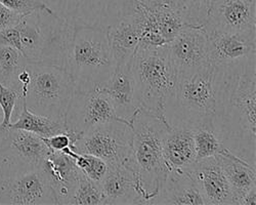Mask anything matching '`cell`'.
<instances>
[{
    "label": "cell",
    "instance_id": "6da1fadb",
    "mask_svg": "<svg viewBox=\"0 0 256 205\" xmlns=\"http://www.w3.org/2000/svg\"><path fill=\"white\" fill-rule=\"evenodd\" d=\"M211 128L232 154L256 168V54L214 66Z\"/></svg>",
    "mask_w": 256,
    "mask_h": 205
},
{
    "label": "cell",
    "instance_id": "7a4b0ae2",
    "mask_svg": "<svg viewBox=\"0 0 256 205\" xmlns=\"http://www.w3.org/2000/svg\"><path fill=\"white\" fill-rule=\"evenodd\" d=\"M132 75L136 109L164 120L165 105L178 78L167 46L138 44L132 60Z\"/></svg>",
    "mask_w": 256,
    "mask_h": 205
},
{
    "label": "cell",
    "instance_id": "3957f363",
    "mask_svg": "<svg viewBox=\"0 0 256 205\" xmlns=\"http://www.w3.org/2000/svg\"><path fill=\"white\" fill-rule=\"evenodd\" d=\"M213 72L214 66L207 63L193 72L178 75L164 110V120L169 128L194 130L211 126L216 107Z\"/></svg>",
    "mask_w": 256,
    "mask_h": 205
},
{
    "label": "cell",
    "instance_id": "277c9868",
    "mask_svg": "<svg viewBox=\"0 0 256 205\" xmlns=\"http://www.w3.org/2000/svg\"><path fill=\"white\" fill-rule=\"evenodd\" d=\"M130 124L132 155L138 188L144 204H150L169 172L163 155V140L169 126L164 120L140 111Z\"/></svg>",
    "mask_w": 256,
    "mask_h": 205
},
{
    "label": "cell",
    "instance_id": "5b68a950",
    "mask_svg": "<svg viewBox=\"0 0 256 205\" xmlns=\"http://www.w3.org/2000/svg\"><path fill=\"white\" fill-rule=\"evenodd\" d=\"M114 67L115 60L106 28L74 26L66 65V70L74 82V90L104 86L111 77Z\"/></svg>",
    "mask_w": 256,
    "mask_h": 205
},
{
    "label": "cell",
    "instance_id": "8992f818",
    "mask_svg": "<svg viewBox=\"0 0 256 205\" xmlns=\"http://www.w3.org/2000/svg\"><path fill=\"white\" fill-rule=\"evenodd\" d=\"M30 78L24 94L25 105L33 113L64 119L74 92V82L62 67L28 62Z\"/></svg>",
    "mask_w": 256,
    "mask_h": 205
},
{
    "label": "cell",
    "instance_id": "52a82bcc",
    "mask_svg": "<svg viewBox=\"0 0 256 205\" xmlns=\"http://www.w3.org/2000/svg\"><path fill=\"white\" fill-rule=\"evenodd\" d=\"M132 138V126L121 120H114L83 134L71 149L78 153L96 156L108 166H125L134 170Z\"/></svg>",
    "mask_w": 256,
    "mask_h": 205
},
{
    "label": "cell",
    "instance_id": "ba28073f",
    "mask_svg": "<svg viewBox=\"0 0 256 205\" xmlns=\"http://www.w3.org/2000/svg\"><path fill=\"white\" fill-rule=\"evenodd\" d=\"M50 148L41 136L8 128L0 138V164L6 178L41 168Z\"/></svg>",
    "mask_w": 256,
    "mask_h": 205
},
{
    "label": "cell",
    "instance_id": "9c48e42d",
    "mask_svg": "<svg viewBox=\"0 0 256 205\" xmlns=\"http://www.w3.org/2000/svg\"><path fill=\"white\" fill-rule=\"evenodd\" d=\"M114 120L121 119L116 115L110 96L102 88L74 90L65 114L67 132L81 136L98 126Z\"/></svg>",
    "mask_w": 256,
    "mask_h": 205
},
{
    "label": "cell",
    "instance_id": "30bf717a",
    "mask_svg": "<svg viewBox=\"0 0 256 205\" xmlns=\"http://www.w3.org/2000/svg\"><path fill=\"white\" fill-rule=\"evenodd\" d=\"M58 16L73 26L106 28L120 20L127 0H42Z\"/></svg>",
    "mask_w": 256,
    "mask_h": 205
},
{
    "label": "cell",
    "instance_id": "8fae6325",
    "mask_svg": "<svg viewBox=\"0 0 256 205\" xmlns=\"http://www.w3.org/2000/svg\"><path fill=\"white\" fill-rule=\"evenodd\" d=\"M58 205L41 168L6 178L0 189V205Z\"/></svg>",
    "mask_w": 256,
    "mask_h": 205
},
{
    "label": "cell",
    "instance_id": "7c38bea8",
    "mask_svg": "<svg viewBox=\"0 0 256 205\" xmlns=\"http://www.w3.org/2000/svg\"><path fill=\"white\" fill-rule=\"evenodd\" d=\"M176 74L193 72L209 62V40L204 26L184 27L167 44Z\"/></svg>",
    "mask_w": 256,
    "mask_h": 205
},
{
    "label": "cell",
    "instance_id": "4fadbf2b",
    "mask_svg": "<svg viewBox=\"0 0 256 205\" xmlns=\"http://www.w3.org/2000/svg\"><path fill=\"white\" fill-rule=\"evenodd\" d=\"M204 28L226 33L256 29V0H213Z\"/></svg>",
    "mask_w": 256,
    "mask_h": 205
},
{
    "label": "cell",
    "instance_id": "5bb4252c",
    "mask_svg": "<svg viewBox=\"0 0 256 205\" xmlns=\"http://www.w3.org/2000/svg\"><path fill=\"white\" fill-rule=\"evenodd\" d=\"M184 172L197 184L205 205H234L230 186L218 156L196 160Z\"/></svg>",
    "mask_w": 256,
    "mask_h": 205
},
{
    "label": "cell",
    "instance_id": "9a60e30c",
    "mask_svg": "<svg viewBox=\"0 0 256 205\" xmlns=\"http://www.w3.org/2000/svg\"><path fill=\"white\" fill-rule=\"evenodd\" d=\"M209 62L213 65L236 63L256 54V29L238 32H207Z\"/></svg>",
    "mask_w": 256,
    "mask_h": 205
},
{
    "label": "cell",
    "instance_id": "2e32d148",
    "mask_svg": "<svg viewBox=\"0 0 256 205\" xmlns=\"http://www.w3.org/2000/svg\"><path fill=\"white\" fill-rule=\"evenodd\" d=\"M132 60V56L116 62L111 77L102 86L110 96L117 117L128 124H130L132 118L138 111L134 98Z\"/></svg>",
    "mask_w": 256,
    "mask_h": 205
},
{
    "label": "cell",
    "instance_id": "e0dca14e",
    "mask_svg": "<svg viewBox=\"0 0 256 205\" xmlns=\"http://www.w3.org/2000/svg\"><path fill=\"white\" fill-rule=\"evenodd\" d=\"M104 205L144 204L136 172L125 166H109L100 182Z\"/></svg>",
    "mask_w": 256,
    "mask_h": 205
},
{
    "label": "cell",
    "instance_id": "ac0fdd59",
    "mask_svg": "<svg viewBox=\"0 0 256 205\" xmlns=\"http://www.w3.org/2000/svg\"><path fill=\"white\" fill-rule=\"evenodd\" d=\"M56 195L58 205H69L78 184L80 170L62 152H52L41 166Z\"/></svg>",
    "mask_w": 256,
    "mask_h": 205
},
{
    "label": "cell",
    "instance_id": "d6986e66",
    "mask_svg": "<svg viewBox=\"0 0 256 205\" xmlns=\"http://www.w3.org/2000/svg\"><path fill=\"white\" fill-rule=\"evenodd\" d=\"M150 204L205 205L197 184L186 172L169 170L158 195Z\"/></svg>",
    "mask_w": 256,
    "mask_h": 205
},
{
    "label": "cell",
    "instance_id": "ffe728a7",
    "mask_svg": "<svg viewBox=\"0 0 256 205\" xmlns=\"http://www.w3.org/2000/svg\"><path fill=\"white\" fill-rule=\"evenodd\" d=\"M163 155L169 170L184 172L196 161L194 130L169 128L163 140Z\"/></svg>",
    "mask_w": 256,
    "mask_h": 205
},
{
    "label": "cell",
    "instance_id": "44dd1931",
    "mask_svg": "<svg viewBox=\"0 0 256 205\" xmlns=\"http://www.w3.org/2000/svg\"><path fill=\"white\" fill-rule=\"evenodd\" d=\"M218 157L230 186L234 203L239 205L241 199L256 187V168L230 152Z\"/></svg>",
    "mask_w": 256,
    "mask_h": 205
},
{
    "label": "cell",
    "instance_id": "7402d4cb",
    "mask_svg": "<svg viewBox=\"0 0 256 205\" xmlns=\"http://www.w3.org/2000/svg\"><path fill=\"white\" fill-rule=\"evenodd\" d=\"M106 36L115 63L122 58H130L140 44V34L134 20L123 16L117 22L106 27Z\"/></svg>",
    "mask_w": 256,
    "mask_h": 205
},
{
    "label": "cell",
    "instance_id": "603a6c76",
    "mask_svg": "<svg viewBox=\"0 0 256 205\" xmlns=\"http://www.w3.org/2000/svg\"><path fill=\"white\" fill-rule=\"evenodd\" d=\"M10 128L26 130L41 138H48L60 132H67L65 120L33 113L28 110L25 105V102L22 111L12 122Z\"/></svg>",
    "mask_w": 256,
    "mask_h": 205
},
{
    "label": "cell",
    "instance_id": "cb8c5ba5",
    "mask_svg": "<svg viewBox=\"0 0 256 205\" xmlns=\"http://www.w3.org/2000/svg\"><path fill=\"white\" fill-rule=\"evenodd\" d=\"M27 60L18 50L0 44V84L8 88H14L16 80Z\"/></svg>",
    "mask_w": 256,
    "mask_h": 205
},
{
    "label": "cell",
    "instance_id": "d4e9b609",
    "mask_svg": "<svg viewBox=\"0 0 256 205\" xmlns=\"http://www.w3.org/2000/svg\"><path fill=\"white\" fill-rule=\"evenodd\" d=\"M194 142L196 160L224 155L230 152L224 148L211 126H201L194 130Z\"/></svg>",
    "mask_w": 256,
    "mask_h": 205
},
{
    "label": "cell",
    "instance_id": "484cf974",
    "mask_svg": "<svg viewBox=\"0 0 256 205\" xmlns=\"http://www.w3.org/2000/svg\"><path fill=\"white\" fill-rule=\"evenodd\" d=\"M62 152L67 154L73 159L76 166L82 174L98 184L102 182L106 172H108V163L96 156L86 153H78L71 148L64 149Z\"/></svg>",
    "mask_w": 256,
    "mask_h": 205
},
{
    "label": "cell",
    "instance_id": "4316f807",
    "mask_svg": "<svg viewBox=\"0 0 256 205\" xmlns=\"http://www.w3.org/2000/svg\"><path fill=\"white\" fill-rule=\"evenodd\" d=\"M182 14L188 25L204 26L213 0H167Z\"/></svg>",
    "mask_w": 256,
    "mask_h": 205
},
{
    "label": "cell",
    "instance_id": "83f0119b",
    "mask_svg": "<svg viewBox=\"0 0 256 205\" xmlns=\"http://www.w3.org/2000/svg\"><path fill=\"white\" fill-rule=\"evenodd\" d=\"M104 205L100 184L80 172L78 184L69 205Z\"/></svg>",
    "mask_w": 256,
    "mask_h": 205
},
{
    "label": "cell",
    "instance_id": "f1b7e54d",
    "mask_svg": "<svg viewBox=\"0 0 256 205\" xmlns=\"http://www.w3.org/2000/svg\"><path fill=\"white\" fill-rule=\"evenodd\" d=\"M24 98H20L18 90L8 88L0 84V108L4 113V121L0 126V130H8L14 118L16 119L22 111Z\"/></svg>",
    "mask_w": 256,
    "mask_h": 205
},
{
    "label": "cell",
    "instance_id": "f546056e",
    "mask_svg": "<svg viewBox=\"0 0 256 205\" xmlns=\"http://www.w3.org/2000/svg\"><path fill=\"white\" fill-rule=\"evenodd\" d=\"M0 4L23 16L29 14L36 10H46L54 12L42 0H0Z\"/></svg>",
    "mask_w": 256,
    "mask_h": 205
},
{
    "label": "cell",
    "instance_id": "4dcf8cb0",
    "mask_svg": "<svg viewBox=\"0 0 256 205\" xmlns=\"http://www.w3.org/2000/svg\"><path fill=\"white\" fill-rule=\"evenodd\" d=\"M80 136L71 134L69 132H60L48 138H42L52 152H62L66 148H72L74 142Z\"/></svg>",
    "mask_w": 256,
    "mask_h": 205
},
{
    "label": "cell",
    "instance_id": "1f68e13d",
    "mask_svg": "<svg viewBox=\"0 0 256 205\" xmlns=\"http://www.w3.org/2000/svg\"><path fill=\"white\" fill-rule=\"evenodd\" d=\"M0 44L10 46L18 50L23 54V46L22 42H20V35L16 26L4 30H0Z\"/></svg>",
    "mask_w": 256,
    "mask_h": 205
},
{
    "label": "cell",
    "instance_id": "d6a6232c",
    "mask_svg": "<svg viewBox=\"0 0 256 205\" xmlns=\"http://www.w3.org/2000/svg\"><path fill=\"white\" fill-rule=\"evenodd\" d=\"M23 18V14H20L6 8L2 4H0V30L16 27L22 20Z\"/></svg>",
    "mask_w": 256,
    "mask_h": 205
},
{
    "label": "cell",
    "instance_id": "836d02e7",
    "mask_svg": "<svg viewBox=\"0 0 256 205\" xmlns=\"http://www.w3.org/2000/svg\"><path fill=\"white\" fill-rule=\"evenodd\" d=\"M256 203V187H253L239 202V205H254Z\"/></svg>",
    "mask_w": 256,
    "mask_h": 205
},
{
    "label": "cell",
    "instance_id": "e575fe53",
    "mask_svg": "<svg viewBox=\"0 0 256 205\" xmlns=\"http://www.w3.org/2000/svg\"><path fill=\"white\" fill-rule=\"evenodd\" d=\"M134 2H140V4H144V6H148V8H152L154 6L166 2L167 0H134Z\"/></svg>",
    "mask_w": 256,
    "mask_h": 205
},
{
    "label": "cell",
    "instance_id": "d590c367",
    "mask_svg": "<svg viewBox=\"0 0 256 205\" xmlns=\"http://www.w3.org/2000/svg\"><path fill=\"white\" fill-rule=\"evenodd\" d=\"M6 178V174H4V170H2V164H0V189H2V184H4Z\"/></svg>",
    "mask_w": 256,
    "mask_h": 205
},
{
    "label": "cell",
    "instance_id": "8d00e7d4",
    "mask_svg": "<svg viewBox=\"0 0 256 205\" xmlns=\"http://www.w3.org/2000/svg\"><path fill=\"white\" fill-rule=\"evenodd\" d=\"M2 121H4V113H2V108H0V126H2Z\"/></svg>",
    "mask_w": 256,
    "mask_h": 205
}]
</instances>
